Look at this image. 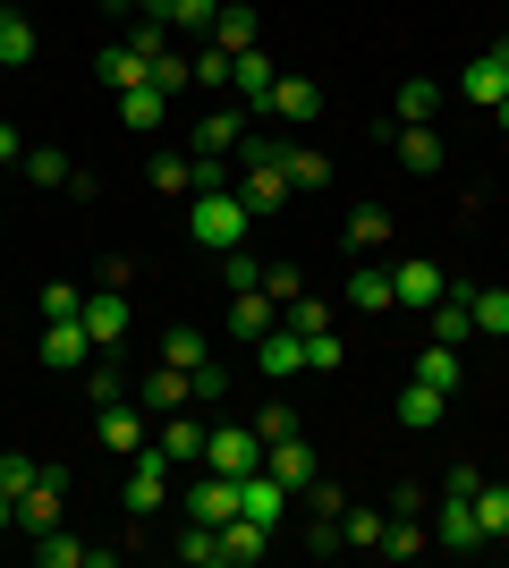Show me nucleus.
Returning a JSON list of instances; mask_svg holds the SVG:
<instances>
[{
  "label": "nucleus",
  "instance_id": "obj_1",
  "mask_svg": "<svg viewBox=\"0 0 509 568\" xmlns=\"http://www.w3.org/2000/svg\"><path fill=\"white\" fill-rule=\"evenodd\" d=\"M246 230H255V213L238 204V187L187 195V237L204 246V255H230V246H246Z\"/></svg>",
  "mask_w": 509,
  "mask_h": 568
},
{
  "label": "nucleus",
  "instance_id": "obj_2",
  "mask_svg": "<svg viewBox=\"0 0 509 568\" xmlns=\"http://www.w3.org/2000/svg\"><path fill=\"white\" fill-rule=\"evenodd\" d=\"M476 484H485L476 467H450V484H441V526H434L441 551H485V526H476Z\"/></svg>",
  "mask_w": 509,
  "mask_h": 568
},
{
  "label": "nucleus",
  "instance_id": "obj_3",
  "mask_svg": "<svg viewBox=\"0 0 509 568\" xmlns=\"http://www.w3.org/2000/svg\"><path fill=\"white\" fill-rule=\"evenodd\" d=\"M120 500H128V518H153L170 500V450L162 442H145V450L128 458V484H120Z\"/></svg>",
  "mask_w": 509,
  "mask_h": 568
},
{
  "label": "nucleus",
  "instance_id": "obj_4",
  "mask_svg": "<svg viewBox=\"0 0 509 568\" xmlns=\"http://www.w3.org/2000/svg\"><path fill=\"white\" fill-rule=\"evenodd\" d=\"M204 467H213V475H255V467H264V433H255V425H213Z\"/></svg>",
  "mask_w": 509,
  "mask_h": 568
},
{
  "label": "nucleus",
  "instance_id": "obj_5",
  "mask_svg": "<svg viewBox=\"0 0 509 568\" xmlns=\"http://www.w3.org/2000/svg\"><path fill=\"white\" fill-rule=\"evenodd\" d=\"M272 85H281V69H272V60H264V43L230 60V102H238L246 119H255V111H264V102H272Z\"/></svg>",
  "mask_w": 509,
  "mask_h": 568
},
{
  "label": "nucleus",
  "instance_id": "obj_6",
  "mask_svg": "<svg viewBox=\"0 0 509 568\" xmlns=\"http://www.w3.org/2000/svg\"><path fill=\"white\" fill-rule=\"evenodd\" d=\"M390 288H399V306L434 314V306H441V288H450V272H441L434 255H408V263H399V272H390Z\"/></svg>",
  "mask_w": 509,
  "mask_h": 568
},
{
  "label": "nucleus",
  "instance_id": "obj_7",
  "mask_svg": "<svg viewBox=\"0 0 509 568\" xmlns=\"http://www.w3.org/2000/svg\"><path fill=\"white\" fill-rule=\"evenodd\" d=\"M94 356V332H85V314H60V323H43V365L51 374H77Z\"/></svg>",
  "mask_w": 509,
  "mask_h": 568
},
{
  "label": "nucleus",
  "instance_id": "obj_8",
  "mask_svg": "<svg viewBox=\"0 0 509 568\" xmlns=\"http://www.w3.org/2000/svg\"><path fill=\"white\" fill-rule=\"evenodd\" d=\"M264 475H272L289 500L306 493V484H315V450H306V433H289V442H264Z\"/></svg>",
  "mask_w": 509,
  "mask_h": 568
},
{
  "label": "nucleus",
  "instance_id": "obj_9",
  "mask_svg": "<svg viewBox=\"0 0 509 568\" xmlns=\"http://www.w3.org/2000/svg\"><path fill=\"white\" fill-rule=\"evenodd\" d=\"M255 374H272V382L306 374V332H289V323H272V332L255 339Z\"/></svg>",
  "mask_w": 509,
  "mask_h": 568
},
{
  "label": "nucleus",
  "instance_id": "obj_10",
  "mask_svg": "<svg viewBox=\"0 0 509 568\" xmlns=\"http://www.w3.org/2000/svg\"><path fill=\"white\" fill-rule=\"evenodd\" d=\"M60 500H69V484H60V467H43V475H34V484L18 493V526H26V535L60 526Z\"/></svg>",
  "mask_w": 509,
  "mask_h": 568
},
{
  "label": "nucleus",
  "instance_id": "obj_11",
  "mask_svg": "<svg viewBox=\"0 0 509 568\" xmlns=\"http://www.w3.org/2000/svg\"><path fill=\"white\" fill-rule=\"evenodd\" d=\"M187 136H195V153H221V162H230V153L246 144V111H238V102H221V111H204V119H195Z\"/></svg>",
  "mask_w": 509,
  "mask_h": 568
},
{
  "label": "nucleus",
  "instance_id": "obj_12",
  "mask_svg": "<svg viewBox=\"0 0 509 568\" xmlns=\"http://www.w3.org/2000/svg\"><path fill=\"white\" fill-rule=\"evenodd\" d=\"M94 433H102V450H111V458H136V450L153 442V433H145V416H136L128 399H111V407H102V416H94Z\"/></svg>",
  "mask_w": 509,
  "mask_h": 568
},
{
  "label": "nucleus",
  "instance_id": "obj_13",
  "mask_svg": "<svg viewBox=\"0 0 509 568\" xmlns=\"http://www.w3.org/2000/svg\"><path fill=\"white\" fill-rule=\"evenodd\" d=\"M383 136H390V153H399V170H416V179L441 170V128H390L383 119Z\"/></svg>",
  "mask_w": 509,
  "mask_h": 568
},
{
  "label": "nucleus",
  "instance_id": "obj_14",
  "mask_svg": "<svg viewBox=\"0 0 509 568\" xmlns=\"http://www.w3.org/2000/svg\"><path fill=\"white\" fill-rule=\"evenodd\" d=\"M187 518L195 526H230L238 518V475H204V484L187 493Z\"/></svg>",
  "mask_w": 509,
  "mask_h": 568
},
{
  "label": "nucleus",
  "instance_id": "obj_15",
  "mask_svg": "<svg viewBox=\"0 0 509 568\" xmlns=\"http://www.w3.org/2000/svg\"><path fill=\"white\" fill-rule=\"evenodd\" d=\"M272 323H281V297H272V288H246V297H230V339H246V348H255Z\"/></svg>",
  "mask_w": 509,
  "mask_h": 568
},
{
  "label": "nucleus",
  "instance_id": "obj_16",
  "mask_svg": "<svg viewBox=\"0 0 509 568\" xmlns=\"http://www.w3.org/2000/svg\"><path fill=\"white\" fill-rule=\"evenodd\" d=\"M272 119H281V128H306V119L323 111V85L315 77H281V85H272V102H264Z\"/></svg>",
  "mask_w": 509,
  "mask_h": 568
},
{
  "label": "nucleus",
  "instance_id": "obj_17",
  "mask_svg": "<svg viewBox=\"0 0 509 568\" xmlns=\"http://www.w3.org/2000/svg\"><path fill=\"white\" fill-rule=\"evenodd\" d=\"M434 339L441 348H459V339H476V288H441V306H434Z\"/></svg>",
  "mask_w": 509,
  "mask_h": 568
},
{
  "label": "nucleus",
  "instance_id": "obj_18",
  "mask_svg": "<svg viewBox=\"0 0 509 568\" xmlns=\"http://www.w3.org/2000/svg\"><path fill=\"white\" fill-rule=\"evenodd\" d=\"M85 332H94V348H120V339H128V297H120V281L85 297Z\"/></svg>",
  "mask_w": 509,
  "mask_h": 568
},
{
  "label": "nucleus",
  "instance_id": "obj_19",
  "mask_svg": "<svg viewBox=\"0 0 509 568\" xmlns=\"http://www.w3.org/2000/svg\"><path fill=\"white\" fill-rule=\"evenodd\" d=\"M153 442H162V450H170V467H195V458H204V442H213V425H204V416H187V407H179V416H170V425L153 433Z\"/></svg>",
  "mask_w": 509,
  "mask_h": 568
},
{
  "label": "nucleus",
  "instance_id": "obj_20",
  "mask_svg": "<svg viewBox=\"0 0 509 568\" xmlns=\"http://www.w3.org/2000/svg\"><path fill=\"white\" fill-rule=\"evenodd\" d=\"M238 509H246L255 526H281V518H289V493H281V484L255 467V475H238Z\"/></svg>",
  "mask_w": 509,
  "mask_h": 568
},
{
  "label": "nucleus",
  "instance_id": "obj_21",
  "mask_svg": "<svg viewBox=\"0 0 509 568\" xmlns=\"http://www.w3.org/2000/svg\"><path fill=\"white\" fill-rule=\"evenodd\" d=\"M264 544H272V526H255L238 509V518L221 526V568H255V560H264Z\"/></svg>",
  "mask_w": 509,
  "mask_h": 568
},
{
  "label": "nucleus",
  "instance_id": "obj_22",
  "mask_svg": "<svg viewBox=\"0 0 509 568\" xmlns=\"http://www.w3.org/2000/svg\"><path fill=\"white\" fill-rule=\"evenodd\" d=\"M94 69H102V85H111V94H128V85H153V60H145L136 43H111Z\"/></svg>",
  "mask_w": 509,
  "mask_h": 568
},
{
  "label": "nucleus",
  "instance_id": "obj_23",
  "mask_svg": "<svg viewBox=\"0 0 509 568\" xmlns=\"http://www.w3.org/2000/svg\"><path fill=\"white\" fill-rule=\"evenodd\" d=\"M441 407H450V390H434V382H416V374H408V390H399V425H408V433H434V425H441Z\"/></svg>",
  "mask_w": 509,
  "mask_h": 568
},
{
  "label": "nucleus",
  "instance_id": "obj_24",
  "mask_svg": "<svg viewBox=\"0 0 509 568\" xmlns=\"http://www.w3.org/2000/svg\"><path fill=\"white\" fill-rule=\"evenodd\" d=\"M145 407H162V416H179V407H195V382L179 374V365H153V374H145Z\"/></svg>",
  "mask_w": 509,
  "mask_h": 568
},
{
  "label": "nucleus",
  "instance_id": "obj_25",
  "mask_svg": "<svg viewBox=\"0 0 509 568\" xmlns=\"http://www.w3.org/2000/svg\"><path fill=\"white\" fill-rule=\"evenodd\" d=\"M476 526H485V544H509V484H476Z\"/></svg>",
  "mask_w": 509,
  "mask_h": 568
},
{
  "label": "nucleus",
  "instance_id": "obj_26",
  "mask_svg": "<svg viewBox=\"0 0 509 568\" xmlns=\"http://www.w3.org/2000/svg\"><path fill=\"white\" fill-rule=\"evenodd\" d=\"M120 119L136 128V136H153V128L170 119V94H153V85H128V94H120Z\"/></svg>",
  "mask_w": 509,
  "mask_h": 568
},
{
  "label": "nucleus",
  "instance_id": "obj_27",
  "mask_svg": "<svg viewBox=\"0 0 509 568\" xmlns=\"http://www.w3.org/2000/svg\"><path fill=\"white\" fill-rule=\"evenodd\" d=\"M213 43L238 60V51H255V9H238V0H221V18H213Z\"/></svg>",
  "mask_w": 509,
  "mask_h": 568
},
{
  "label": "nucleus",
  "instance_id": "obj_28",
  "mask_svg": "<svg viewBox=\"0 0 509 568\" xmlns=\"http://www.w3.org/2000/svg\"><path fill=\"white\" fill-rule=\"evenodd\" d=\"M434 111H441V85L434 77H408L399 85V128H434Z\"/></svg>",
  "mask_w": 509,
  "mask_h": 568
},
{
  "label": "nucleus",
  "instance_id": "obj_29",
  "mask_svg": "<svg viewBox=\"0 0 509 568\" xmlns=\"http://www.w3.org/2000/svg\"><path fill=\"white\" fill-rule=\"evenodd\" d=\"M348 306H357V314H390V306H399L390 272H348Z\"/></svg>",
  "mask_w": 509,
  "mask_h": 568
},
{
  "label": "nucleus",
  "instance_id": "obj_30",
  "mask_svg": "<svg viewBox=\"0 0 509 568\" xmlns=\"http://www.w3.org/2000/svg\"><path fill=\"white\" fill-rule=\"evenodd\" d=\"M34 560H43V568H85L94 544H77V535H60V526H43V535H34Z\"/></svg>",
  "mask_w": 509,
  "mask_h": 568
},
{
  "label": "nucleus",
  "instance_id": "obj_31",
  "mask_svg": "<svg viewBox=\"0 0 509 568\" xmlns=\"http://www.w3.org/2000/svg\"><path fill=\"white\" fill-rule=\"evenodd\" d=\"M459 94H467V102H485V111H492V102L509 94V69H501V60H492V51H485V60H476V69L459 77Z\"/></svg>",
  "mask_w": 509,
  "mask_h": 568
},
{
  "label": "nucleus",
  "instance_id": "obj_32",
  "mask_svg": "<svg viewBox=\"0 0 509 568\" xmlns=\"http://www.w3.org/2000/svg\"><path fill=\"white\" fill-rule=\"evenodd\" d=\"M281 170H289V187H332V162L315 144H281Z\"/></svg>",
  "mask_w": 509,
  "mask_h": 568
},
{
  "label": "nucleus",
  "instance_id": "obj_33",
  "mask_svg": "<svg viewBox=\"0 0 509 568\" xmlns=\"http://www.w3.org/2000/svg\"><path fill=\"white\" fill-rule=\"evenodd\" d=\"M348 246H357V255L390 246V213H383V204H357V213H348Z\"/></svg>",
  "mask_w": 509,
  "mask_h": 568
},
{
  "label": "nucleus",
  "instance_id": "obj_34",
  "mask_svg": "<svg viewBox=\"0 0 509 568\" xmlns=\"http://www.w3.org/2000/svg\"><path fill=\"white\" fill-rule=\"evenodd\" d=\"M26 179H34V187H69V153H60V144H26Z\"/></svg>",
  "mask_w": 509,
  "mask_h": 568
},
{
  "label": "nucleus",
  "instance_id": "obj_35",
  "mask_svg": "<svg viewBox=\"0 0 509 568\" xmlns=\"http://www.w3.org/2000/svg\"><path fill=\"white\" fill-rule=\"evenodd\" d=\"M26 60H34V26L18 9H0V69H26Z\"/></svg>",
  "mask_w": 509,
  "mask_h": 568
},
{
  "label": "nucleus",
  "instance_id": "obj_36",
  "mask_svg": "<svg viewBox=\"0 0 509 568\" xmlns=\"http://www.w3.org/2000/svg\"><path fill=\"white\" fill-rule=\"evenodd\" d=\"M416 382H434V390H450V399H459V348H441V339H434V348L416 356Z\"/></svg>",
  "mask_w": 509,
  "mask_h": 568
},
{
  "label": "nucleus",
  "instance_id": "obj_37",
  "mask_svg": "<svg viewBox=\"0 0 509 568\" xmlns=\"http://www.w3.org/2000/svg\"><path fill=\"white\" fill-rule=\"evenodd\" d=\"M153 187L162 195H195V153H153Z\"/></svg>",
  "mask_w": 509,
  "mask_h": 568
},
{
  "label": "nucleus",
  "instance_id": "obj_38",
  "mask_svg": "<svg viewBox=\"0 0 509 568\" xmlns=\"http://www.w3.org/2000/svg\"><path fill=\"white\" fill-rule=\"evenodd\" d=\"M383 551L390 560H416V551H434V535H425L416 518H383Z\"/></svg>",
  "mask_w": 509,
  "mask_h": 568
},
{
  "label": "nucleus",
  "instance_id": "obj_39",
  "mask_svg": "<svg viewBox=\"0 0 509 568\" xmlns=\"http://www.w3.org/2000/svg\"><path fill=\"white\" fill-rule=\"evenodd\" d=\"M179 560H187V568H221V526H195V518H187V535H179Z\"/></svg>",
  "mask_w": 509,
  "mask_h": 568
},
{
  "label": "nucleus",
  "instance_id": "obj_40",
  "mask_svg": "<svg viewBox=\"0 0 509 568\" xmlns=\"http://www.w3.org/2000/svg\"><path fill=\"white\" fill-rule=\"evenodd\" d=\"M187 85H195V60H187L179 43H170L162 60H153V94H187Z\"/></svg>",
  "mask_w": 509,
  "mask_h": 568
},
{
  "label": "nucleus",
  "instance_id": "obj_41",
  "mask_svg": "<svg viewBox=\"0 0 509 568\" xmlns=\"http://www.w3.org/2000/svg\"><path fill=\"white\" fill-rule=\"evenodd\" d=\"M221 0H170V34H213Z\"/></svg>",
  "mask_w": 509,
  "mask_h": 568
},
{
  "label": "nucleus",
  "instance_id": "obj_42",
  "mask_svg": "<svg viewBox=\"0 0 509 568\" xmlns=\"http://www.w3.org/2000/svg\"><path fill=\"white\" fill-rule=\"evenodd\" d=\"M221 281H230V297H246V288H264V263L246 255V246H230V255H221Z\"/></svg>",
  "mask_w": 509,
  "mask_h": 568
},
{
  "label": "nucleus",
  "instance_id": "obj_43",
  "mask_svg": "<svg viewBox=\"0 0 509 568\" xmlns=\"http://www.w3.org/2000/svg\"><path fill=\"white\" fill-rule=\"evenodd\" d=\"M162 365H179V374H195V365H204V339H195L187 323H179V332L162 339Z\"/></svg>",
  "mask_w": 509,
  "mask_h": 568
},
{
  "label": "nucleus",
  "instance_id": "obj_44",
  "mask_svg": "<svg viewBox=\"0 0 509 568\" xmlns=\"http://www.w3.org/2000/svg\"><path fill=\"white\" fill-rule=\"evenodd\" d=\"M339 332H306V374H339Z\"/></svg>",
  "mask_w": 509,
  "mask_h": 568
},
{
  "label": "nucleus",
  "instance_id": "obj_45",
  "mask_svg": "<svg viewBox=\"0 0 509 568\" xmlns=\"http://www.w3.org/2000/svg\"><path fill=\"white\" fill-rule=\"evenodd\" d=\"M195 85H230V51H221L213 34L195 43Z\"/></svg>",
  "mask_w": 509,
  "mask_h": 568
},
{
  "label": "nucleus",
  "instance_id": "obj_46",
  "mask_svg": "<svg viewBox=\"0 0 509 568\" xmlns=\"http://www.w3.org/2000/svg\"><path fill=\"white\" fill-rule=\"evenodd\" d=\"M34 475H43V467H34L26 450H0V493H9V500H18L26 484H34Z\"/></svg>",
  "mask_w": 509,
  "mask_h": 568
},
{
  "label": "nucleus",
  "instance_id": "obj_47",
  "mask_svg": "<svg viewBox=\"0 0 509 568\" xmlns=\"http://www.w3.org/2000/svg\"><path fill=\"white\" fill-rule=\"evenodd\" d=\"M476 332H509V288H476Z\"/></svg>",
  "mask_w": 509,
  "mask_h": 568
},
{
  "label": "nucleus",
  "instance_id": "obj_48",
  "mask_svg": "<svg viewBox=\"0 0 509 568\" xmlns=\"http://www.w3.org/2000/svg\"><path fill=\"white\" fill-rule=\"evenodd\" d=\"M339 535H348V544H374V551H383V518H374V509H339Z\"/></svg>",
  "mask_w": 509,
  "mask_h": 568
},
{
  "label": "nucleus",
  "instance_id": "obj_49",
  "mask_svg": "<svg viewBox=\"0 0 509 568\" xmlns=\"http://www.w3.org/2000/svg\"><path fill=\"white\" fill-rule=\"evenodd\" d=\"M85 399H94V407L128 399V382H120V365H94V374H85Z\"/></svg>",
  "mask_w": 509,
  "mask_h": 568
},
{
  "label": "nucleus",
  "instance_id": "obj_50",
  "mask_svg": "<svg viewBox=\"0 0 509 568\" xmlns=\"http://www.w3.org/2000/svg\"><path fill=\"white\" fill-rule=\"evenodd\" d=\"M60 314H85V297H77L69 281H51V288H43V323H60Z\"/></svg>",
  "mask_w": 509,
  "mask_h": 568
},
{
  "label": "nucleus",
  "instance_id": "obj_51",
  "mask_svg": "<svg viewBox=\"0 0 509 568\" xmlns=\"http://www.w3.org/2000/svg\"><path fill=\"white\" fill-rule=\"evenodd\" d=\"M128 43L145 51V60H162V51H170V26H162V18H136V34H128Z\"/></svg>",
  "mask_w": 509,
  "mask_h": 568
},
{
  "label": "nucleus",
  "instance_id": "obj_52",
  "mask_svg": "<svg viewBox=\"0 0 509 568\" xmlns=\"http://www.w3.org/2000/svg\"><path fill=\"white\" fill-rule=\"evenodd\" d=\"M255 433H264V442H289V433H297V407H264V416H255Z\"/></svg>",
  "mask_w": 509,
  "mask_h": 568
},
{
  "label": "nucleus",
  "instance_id": "obj_53",
  "mask_svg": "<svg viewBox=\"0 0 509 568\" xmlns=\"http://www.w3.org/2000/svg\"><path fill=\"white\" fill-rule=\"evenodd\" d=\"M187 382H195V399H221V390H230V374H221L213 356H204V365H195V374H187Z\"/></svg>",
  "mask_w": 509,
  "mask_h": 568
},
{
  "label": "nucleus",
  "instance_id": "obj_54",
  "mask_svg": "<svg viewBox=\"0 0 509 568\" xmlns=\"http://www.w3.org/2000/svg\"><path fill=\"white\" fill-rule=\"evenodd\" d=\"M264 288H272V297H281V306H289V297H297V288H306V281H297L289 263H264Z\"/></svg>",
  "mask_w": 509,
  "mask_h": 568
},
{
  "label": "nucleus",
  "instance_id": "obj_55",
  "mask_svg": "<svg viewBox=\"0 0 509 568\" xmlns=\"http://www.w3.org/2000/svg\"><path fill=\"white\" fill-rule=\"evenodd\" d=\"M18 162H26V136L9 128V119H0V170H18Z\"/></svg>",
  "mask_w": 509,
  "mask_h": 568
},
{
  "label": "nucleus",
  "instance_id": "obj_56",
  "mask_svg": "<svg viewBox=\"0 0 509 568\" xmlns=\"http://www.w3.org/2000/svg\"><path fill=\"white\" fill-rule=\"evenodd\" d=\"M136 18H162L170 26V0H136Z\"/></svg>",
  "mask_w": 509,
  "mask_h": 568
},
{
  "label": "nucleus",
  "instance_id": "obj_57",
  "mask_svg": "<svg viewBox=\"0 0 509 568\" xmlns=\"http://www.w3.org/2000/svg\"><path fill=\"white\" fill-rule=\"evenodd\" d=\"M9 526H18V500H9V493H0V535H9Z\"/></svg>",
  "mask_w": 509,
  "mask_h": 568
},
{
  "label": "nucleus",
  "instance_id": "obj_58",
  "mask_svg": "<svg viewBox=\"0 0 509 568\" xmlns=\"http://www.w3.org/2000/svg\"><path fill=\"white\" fill-rule=\"evenodd\" d=\"M492 119H501V128H509V94H501V102H492Z\"/></svg>",
  "mask_w": 509,
  "mask_h": 568
},
{
  "label": "nucleus",
  "instance_id": "obj_59",
  "mask_svg": "<svg viewBox=\"0 0 509 568\" xmlns=\"http://www.w3.org/2000/svg\"><path fill=\"white\" fill-rule=\"evenodd\" d=\"M492 60H501V69H509V43H492Z\"/></svg>",
  "mask_w": 509,
  "mask_h": 568
},
{
  "label": "nucleus",
  "instance_id": "obj_60",
  "mask_svg": "<svg viewBox=\"0 0 509 568\" xmlns=\"http://www.w3.org/2000/svg\"><path fill=\"white\" fill-rule=\"evenodd\" d=\"M111 9H136V0H111Z\"/></svg>",
  "mask_w": 509,
  "mask_h": 568
}]
</instances>
